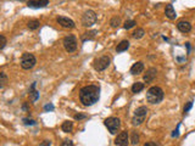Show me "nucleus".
<instances>
[{"label": "nucleus", "instance_id": "nucleus-1", "mask_svg": "<svg viewBox=\"0 0 195 146\" xmlns=\"http://www.w3.org/2000/svg\"><path fill=\"white\" fill-rule=\"evenodd\" d=\"M100 99L99 85H85L79 90V101L83 106H92Z\"/></svg>", "mask_w": 195, "mask_h": 146}, {"label": "nucleus", "instance_id": "nucleus-2", "mask_svg": "<svg viewBox=\"0 0 195 146\" xmlns=\"http://www.w3.org/2000/svg\"><path fill=\"white\" fill-rule=\"evenodd\" d=\"M163 90L160 86H151L147 91H146V101L152 104V105H156V104H160L163 100Z\"/></svg>", "mask_w": 195, "mask_h": 146}, {"label": "nucleus", "instance_id": "nucleus-3", "mask_svg": "<svg viewBox=\"0 0 195 146\" xmlns=\"http://www.w3.org/2000/svg\"><path fill=\"white\" fill-rule=\"evenodd\" d=\"M147 107L146 106H140L135 110L134 112V116H133V119H132V124L134 127H138L140 124H143V122L146 119L147 117Z\"/></svg>", "mask_w": 195, "mask_h": 146}, {"label": "nucleus", "instance_id": "nucleus-4", "mask_svg": "<svg viewBox=\"0 0 195 146\" xmlns=\"http://www.w3.org/2000/svg\"><path fill=\"white\" fill-rule=\"evenodd\" d=\"M105 127L109 129L111 134H117V131L121 128V121L117 117H109L104 121Z\"/></svg>", "mask_w": 195, "mask_h": 146}, {"label": "nucleus", "instance_id": "nucleus-5", "mask_svg": "<svg viewBox=\"0 0 195 146\" xmlns=\"http://www.w3.org/2000/svg\"><path fill=\"white\" fill-rule=\"evenodd\" d=\"M37 64V59L33 54L29 52H25L21 57V67L23 69H32L33 67Z\"/></svg>", "mask_w": 195, "mask_h": 146}, {"label": "nucleus", "instance_id": "nucleus-6", "mask_svg": "<svg viewBox=\"0 0 195 146\" xmlns=\"http://www.w3.org/2000/svg\"><path fill=\"white\" fill-rule=\"evenodd\" d=\"M110 62H111V59L107 55H102V56H100V57H98V59L94 60L93 66H94V68L97 69L98 72H102V71H105L110 66Z\"/></svg>", "mask_w": 195, "mask_h": 146}, {"label": "nucleus", "instance_id": "nucleus-7", "mask_svg": "<svg viewBox=\"0 0 195 146\" xmlns=\"http://www.w3.org/2000/svg\"><path fill=\"white\" fill-rule=\"evenodd\" d=\"M62 44H64V48H65V50L67 52H75V51L77 50V46H78V44H77V38H76L73 34L66 35L65 38H64Z\"/></svg>", "mask_w": 195, "mask_h": 146}, {"label": "nucleus", "instance_id": "nucleus-8", "mask_svg": "<svg viewBox=\"0 0 195 146\" xmlns=\"http://www.w3.org/2000/svg\"><path fill=\"white\" fill-rule=\"evenodd\" d=\"M97 20H98V16L97 14L93 11V10H88V11H85L84 14H83V16H82V24L84 26V27H92V26H94L95 23H97Z\"/></svg>", "mask_w": 195, "mask_h": 146}, {"label": "nucleus", "instance_id": "nucleus-9", "mask_svg": "<svg viewBox=\"0 0 195 146\" xmlns=\"http://www.w3.org/2000/svg\"><path fill=\"white\" fill-rule=\"evenodd\" d=\"M115 144L117 146H128L129 144V135L127 130L121 131L120 134H117L116 139H115Z\"/></svg>", "mask_w": 195, "mask_h": 146}, {"label": "nucleus", "instance_id": "nucleus-10", "mask_svg": "<svg viewBox=\"0 0 195 146\" xmlns=\"http://www.w3.org/2000/svg\"><path fill=\"white\" fill-rule=\"evenodd\" d=\"M56 21H57V23L62 27V28H67V29H72V28H75L76 27V24H75V22L71 20V18H68V17H65V16H59L56 18Z\"/></svg>", "mask_w": 195, "mask_h": 146}, {"label": "nucleus", "instance_id": "nucleus-11", "mask_svg": "<svg viewBox=\"0 0 195 146\" xmlns=\"http://www.w3.org/2000/svg\"><path fill=\"white\" fill-rule=\"evenodd\" d=\"M27 5L28 7H32V9H42V7L48 6L49 0H29Z\"/></svg>", "mask_w": 195, "mask_h": 146}, {"label": "nucleus", "instance_id": "nucleus-12", "mask_svg": "<svg viewBox=\"0 0 195 146\" xmlns=\"http://www.w3.org/2000/svg\"><path fill=\"white\" fill-rule=\"evenodd\" d=\"M156 74H157V69L154 68V67H151V68H149L146 71V73L144 74L143 79H144L145 83H151V82H154V79L156 78Z\"/></svg>", "mask_w": 195, "mask_h": 146}, {"label": "nucleus", "instance_id": "nucleus-13", "mask_svg": "<svg viewBox=\"0 0 195 146\" xmlns=\"http://www.w3.org/2000/svg\"><path fill=\"white\" fill-rule=\"evenodd\" d=\"M143 71H144V64H143L142 61L135 62L134 65L130 67V73H132L133 76H138V74L143 73Z\"/></svg>", "mask_w": 195, "mask_h": 146}, {"label": "nucleus", "instance_id": "nucleus-14", "mask_svg": "<svg viewBox=\"0 0 195 146\" xmlns=\"http://www.w3.org/2000/svg\"><path fill=\"white\" fill-rule=\"evenodd\" d=\"M177 28L179 32L182 33H189L192 31V24L188 21H179L177 23Z\"/></svg>", "mask_w": 195, "mask_h": 146}, {"label": "nucleus", "instance_id": "nucleus-15", "mask_svg": "<svg viewBox=\"0 0 195 146\" xmlns=\"http://www.w3.org/2000/svg\"><path fill=\"white\" fill-rule=\"evenodd\" d=\"M165 15H166V17L168 20H176L177 14H176V10H175L173 5H171V4L166 5V7H165Z\"/></svg>", "mask_w": 195, "mask_h": 146}, {"label": "nucleus", "instance_id": "nucleus-16", "mask_svg": "<svg viewBox=\"0 0 195 146\" xmlns=\"http://www.w3.org/2000/svg\"><path fill=\"white\" fill-rule=\"evenodd\" d=\"M128 48H129V42L128 40H122L120 44H117L116 51L117 52H123V51H127Z\"/></svg>", "mask_w": 195, "mask_h": 146}, {"label": "nucleus", "instance_id": "nucleus-17", "mask_svg": "<svg viewBox=\"0 0 195 146\" xmlns=\"http://www.w3.org/2000/svg\"><path fill=\"white\" fill-rule=\"evenodd\" d=\"M34 88H35V83H33L32 86L29 88V96H31V101L32 102L37 101L39 99V91H37Z\"/></svg>", "mask_w": 195, "mask_h": 146}, {"label": "nucleus", "instance_id": "nucleus-18", "mask_svg": "<svg viewBox=\"0 0 195 146\" xmlns=\"http://www.w3.org/2000/svg\"><path fill=\"white\" fill-rule=\"evenodd\" d=\"M97 31H89V32H85L84 34H82L81 39L82 42H87V40H92L94 39V37L97 35Z\"/></svg>", "mask_w": 195, "mask_h": 146}, {"label": "nucleus", "instance_id": "nucleus-19", "mask_svg": "<svg viewBox=\"0 0 195 146\" xmlns=\"http://www.w3.org/2000/svg\"><path fill=\"white\" fill-rule=\"evenodd\" d=\"M144 83H142V82H135L133 85H132V93H134V94H137V93H140L143 89H144Z\"/></svg>", "mask_w": 195, "mask_h": 146}, {"label": "nucleus", "instance_id": "nucleus-20", "mask_svg": "<svg viewBox=\"0 0 195 146\" xmlns=\"http://www.w3.org/2000/svg\"><path fill=\"white\" fill-rule=\"evenodd\" d=\"M61 129H62V131H65V133H71L73 130V122L65 121L62 123V126H61Z\"/></svg>", "mask_w": 195, "mask_h": 146}, {"label": "nucleus", "instance_id": "nucleus-21", "mask_svg": "<svg viewBox=\"0 0 195 146\" xmlns=\"http://www.w3.org/2000/svg\"><path fill=\"white\" fill-rule=\"evenodd\" d=\"M39 26H40V22H39L38 20H32V21H29V22H28V24H27V27H28L31 31H35V29H38V28H39Z\"/></svg>", "mask_w": 195, "mask_h": 146}, {"label": "nucleus", "instance_id": "nucleus-22", "mask_svg": "<svg viewBox=\"0 0 195 146\" xmlns=\"http://www.w3.org/2000/svg\"><path fill=\"white\" fill-rule=\"evenodd\" d=\"M120 24H121V18H120L118 16H115L111 18V21H110V26H111L112 28H118Z\"/></svg>", "mask_w": 195, "mask_h": 146}, {"label": "nucleus", "instance_id": "nucleus-23", "mask_svg": "<svg viewBox=\"0 0 195 146\" xmlns=\"http://www.w3.org/2000/svg\"><path fill=\"white\" fill-rule=\"evenodd\" d=\"M144 34H145V31L143 28H137L133 33V38L134 39H140V38L144 37Z\"/></svg>", "mask_w": 195, "mask_h": 146}, {"label": "nucleus", "instance_id": "nucleus-24", "mask_svg": "<svg viewBox=\"0 0 195 146\" xmlns=\"http://www.w3.org/2000/svg\"><path fill=\"white\" fill-rule=\"evenodd\" d=\"M130 141H132L133 145H138L139 144V135H138L137 131H132V134H130Z\"/></svg>", "mask_w": 195, "mask_h": 146}, {"label": "nucleus", "instance_id": "nucleus-25", "mask_svg": "<svg viewBox=\"0 0 195 146\" xmlns=\"http://www.w3.org/2000/svg\"><path fill=\"white\" fill-rule=\"evenodd\" d=\"M6 82H7V77H6L5 72H0V88H4Z\"/></svg>", "mask_w": 195, "mask_h": 146}, {"label": "nucleus", "instance_id": "nucleus-26", "mask_svg": "<svg viewBox=\"0 0 195 146\" xmlns=\"http://www.w3.org/2000/svg\"><path fill=\"white\" fill-rule=\"evenodd\" d=\"M137 24V22L135 21H133V20H129V21H126L125 22V24H123V27H125V29H130V28H133L134 26Z\"/></svg>", "mask_w": 195, "mask_h": 146}, {"label": "nucleus", "instance_id": "nucleus-27", "mask_svg": "<svg viewBox=\"0 0 195 146\" xmlns=\"http://www.w3.org/2000/svg\"><path fill=\"white\" fill-rule=\"evenodd\" d=\"M193 107V101H188L187 102V105L184 106V110H183V112H184V114H187L189 111H190V108Z\"/></svg>", "mask_w": 195, "mask_h": 146}, {"label": "nucleus", "instance_id": "nucleus-28", "mask_svg": "<svg viewBox=\"0 0 195 146\" xmlns=\"http://www.w3.org/2000/svg\"><path fill=\"white\" fill-rule=\"evenodd\" d=\"M0 40H1V44H0V50H2V49L5 48V45H6V43H7V42H6V38H5L2 34L0 35Z\"/></svg>", "mask_w": 195, "mask_h": 146}, {"label": "nucleus", "instance_id": "nucleus-29", "mask_svg": "<svg viewBox=\"0 0 195 146\" xmlns=\"http://www.w3.org/2000/svg\"><path fill=\"white\" fill-rule=\"evenodd\" d=\"M23 123H25L26 126H35V122H34L33 119H28V118H25V119H23Z\"/></svg>", "mask_w": 195, "mask_h": 146}, {"label": "nucleus", "instance_id": "nucleus-30", "mask_svg": "<svg viewBox=\"0 0 195 146\" xmlns=\"http://www.w3.org/2000/svg\"><path fill=\"white\" fill-rule=\"evenodd\" d=\"M61 146H73V143H72V140H64L61 143Z\"/></svg>", "mask_w": 195, "mask_h": 146}, {"label": "nucleus", "instance_id": "nucleus-31", "mask_svg": "<svg viewBox=\"0 0 195 146\" xmlns=\"http://www.w3.org/2000/svg\"><path fill=\"white\" fill-rule=\"evenodd\" d=\"M84 118H87L85 114H76V116H75V119H76V121H81V119H84Z\"/></svg>", "mask_w": 195, "mask_h": 146}, {"label": "nucleus", "instance_id": "nucleus-32", "mask_svg": "<svg viewBox=\"0 0 195 146\" xmlns=\"http://www.w3.org/2000/svg\"><path fill=\"white\" fill-rule=\"evenodd\" d=\"M54 110V106L50 104V105H45L44 106V111H52Z\"/></svg>", "mask_w": 195, "mask_h": 146}, {"label": "nucleus", "instance_id": "nucleus-33", "mask_svg": "<svg viewBox=\"0 0 195 146\" xmlns=\"http://www.w3.org/2000/svg\"><path fill=\"white\" fill-rule=\"evenodd\" d=\"M144 146H159L157 143H155V141H147L144 144Z\"/></svg>", "mask_w": 195, "mask_h": 146}, {"label": "nucleus", "instance_id": "nucleus-34", "mask_svg": "<svg viewBox=\"0 0 195 146\" xmlns=\"http://www.w3.org/2000/svg\"><path fill=\"white\" fill-rule=\"evenodd\" d=\"M50 145H51V141H50V140H45L40 146H50Z\"/></svg>", "mask_w": 195, "mask_h": 146}, {"label": "nucleus", "instance_id": "nucleus-35", "mask_svg": "<svg viewBox=\"0 0 195 146\" xmlns=\"http://www.w3.org/2000/svg\"><path fill=\"white\" fill-rule=\"evenodd\" d=\"M18 1H25V0H18Z\"/></svg>", "mask_w": 195, "mask_h": 146}]
</instances>
